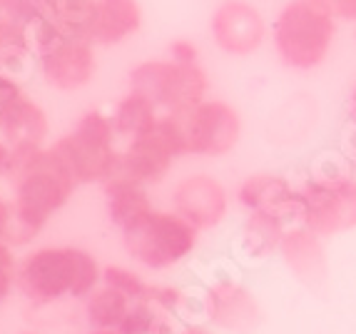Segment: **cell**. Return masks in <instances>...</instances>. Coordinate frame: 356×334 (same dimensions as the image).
<instances>
[{
    "label": "cell",
    "mask_w": 356,
    "mask_h": 334,
    "mask_svg": "<svg viewBox=\"0 0 356 334\" xmlns=\"http://www.w3.org/2000/svg\"><path fill=\"white\" fill-rule=\"evenodd\" d=\"M337 18L354 20L356 23V0H321Z\"/></svg>",
    "instance_id": "obj_31"
},
{
    "label": "cell",
    "mask_w": 356,
    "mask_h": 334,
    "mask_svg": "<svg viewBox=\"0 0 356 334\" xmlns=\"http://www.w3.org/2000/svg\"><path fill=\"white\" fill-rule=\"evenodd\" d=\"M282 255L284 262L289 264V269L299 280H304L307 285H316V282L327 280V260L316 234L312 230H294V232L284 234L282 242Z\"/></svg>",
    "instance_id": "obj_18"
},
{
    "label": "cell",
    "mask_w": 356,
    "mask_h": 334,
    "mask_svg": "<svg viewBox=\"0 0 356 334\" xmlns=\"http://www.w3.org/2000/svg\"><path fill=\"white\" fill-rule=\"evenodd\" d=\"M349 113H351V120L356 122V88L354 93H351V100H349Z\"/></svg>",
    "instance_id": "obj_34"
},
{
    "label": "cell",
    "mask_w": 356,
    "mask_h": 334,
    "mask_svg": "<svg viewBox=\"0 0 356 334\" xmlns=\"http://www.w3.org/2000/svg\"><path fill=\"white\" fill-rule=\"evenodd\" d=\"M33 50L30 33L13 20L8 13V0H0V70L10 67Z\"/></svg>",
    "instance_id": "obj_24"
},
{
    "label": "cell",
    "mask_w": 356,
    "mask_h": 334,
    "mask_svg": "<svg viewBox=\"0 0 356 334\" xmlns=\"http://www.w3.org/2000/svg\"><path fill=\"white\" fill-rule=\"evenodd\" d=\"M35 53L42 80L63 93H75L85 88L88 83H92L97 72L95 42L88 38L67 35L58 30L38 42Z\"/></svg>",
    "instance_id": "obj_8"
},
{
    "label": "cell",
    "mask_w": 356,
    "mask_h": 334,
    "mask_svg": "<svg viewBox=\"0 0 356 334\" xmlns=\"http://www.w3.org/2000/svg\"><path fill=\"white\" fill-rule=\"evenodd\" d=\"M8 180L13 182L10 202L15 212L13 247L25 245L35 237L50 217L65 207L75 187L80 185L55 148H13V170Z\"/></svg>",
    "instance_id": "obj_1"
},
{
    "label": "cell",
    "mask_w": 356,
    "mask_h": 334,
    "mask_svg": "<svg viewBox=\"0 0 356 334\" xmlns=\"http://www.w3.org/2000/svg\"><path fill=\"white\" fill-rule=\"evenodd\" d=\"M145 187L147 185L120 173L107 180L105 207H107V217H110V222L115 227L125 230L127 225H132V222L140 220V217L147 215L149 209H152V202H149V195Z\"/></svg>",
    "instance_id": "obj_17"
},
{
    "label": "cell",
    "mask_w": 356,
    "mask_h": 334,
    "mask_svg": "<svg viewBox=\"0 0 356 334\" xmlns=\"http://www.w3.org/2000/svg\"><path fill=\"white\" fill-rule=\"evenodd\" d=\"M15 285H18V262L13 255V245L0 239V305L10 297Z\"/></svg>",
    "instance_id": "obj_27"
},
{
    "label": "cell",
    "mask_w": 356,
    "mask_h": 334,
    "mask_svg": "<svg viewBox=\"0 0 356 334\" xmlns=\"http://www.w3.org/2000/svg\"><path fill=\"white\" fill-rule=\"evenodd\" d=\"M130 90L140 93L165 115H182L207 100L209 80L200 63L145 60L130 70Z\"/></svg>",
    "instance_id": "obj_4"
},
{
    "label": "cell",
    "mask_w": 356,
    "mask_h": 334,
    "mask_svg": "<svg viewBox=\"0 0 356 334\" xmlns=\"http://www.w3.org/2000/svg\"><path fill=\"white\" fill-rule=\"evenodd\" d=\"M284 242V220L261 212H250V220L244 222L242 245L244 252L254 260L269 257L277 247Z\"/></svg>",
    "instance_id": "obj_21"
},
{
    "label": "cell",
    "mask_w": 356,
    "mask_h": 334,
    "mask_svg": "<svg viewBox=\"0 0 356 334\" xmlns=\"http://www.w3.org/2000/svg\"><path fill=\"white\" fill-rule=\"evenodd\" d=\"M170 58L177 60V63H197L200 60V48L187 38H179V40L170 42Z\"/></svg>",
    "instance_id": "obj_28"
},
{
    "label": "cell",
    "mask_w": 356,
    "mask_h": 334,
    "mask_svg": "<svg viewBox=\"0 0 356 334\" xmlns=\"http://www.w3.org/2000/svg\"><path fill=\"white\" fill-rule=\"evenodd\" d=\"M334 18L321 0H289L272 25L274 50L282 63L294 70L321 65L337 35Z\"/></svg>",
    "instance_id": "obj_3"
},
{
    "label": "cell",
    "mask_w": 356,
    "mask_h": 334,
    "mask_svg": "<svg viewBox=\"0 0 356 334\" xmlns=\"http://www.w3.org/2000/svg\"><path fill=\"white\" fill-rule=\"evenodd\" d=\"M182 334H212L209 329H204V327H200V324H192V327H187Z\"/></svg>",
    "instance_id": "obj_33"
},
{
    "label": "cell",
    "mask_w": 356,
    "mask_h": 334,
    "mask_svg": "<svg viewBox=\"0 0 356 334\" xmlns=\"http://www.w3.org/2000/svg\"><path fill=\"white\" fill-rule=\"evenodd\" d=\"M132 299L115 289L110 285H100L92 294H88L85 302V319L95 332H118L127 310H130Z\"/></svg>",
    "instance_id": "obj_19"
},
{
    "label": "cell",
    "mask_w": 356,
    "mask_h": 334,
    "mask_svg": "<svg viewBox=\"0 0 356 334\" xmlns=\"http://www.w3.org/2000/svg\"><path fill=\"white\" fill-rule=\"evenodd\" d=\"M8 13L13 15V20L18 25H23L33 38V48L42 38L58 33L50 15L48 0H8Z\"/></svg>",
    "instance_id": "obj_23"
},
{
    "label": "cell",
    "mask_w": 356,
    "mask_h": 334,
    "mask_svg": "<svg viewBox=\"0 0 356 334\" xmlns=\"http://www.w3.org/2000/svg\"><path fill=\"white\" fill-rule=\"evenodd\" d=\"M50 125L45 110L30 97L20 95L8 108L0 110V138L15 150L42 148L48 138Z\"/></svg>",
    "instance_id": "obj_15"
},
{
    "label": "cell",
    "mask_w": 356,
    "mask_h": 334,
    "mask_svg": "<svg viewBox=\"0 0 356 334\" xmlns=\"http://www.w3.org/2000/svg\"><path fill=\"white\" fill-rule=\"evenodd\" d=\"M102 285V267L80 247H40L18 264L20 292L50 305L63 297L83 299Z\"/></svg>",
    "instance_id": "obj_2"
},
{
    "label": "cell",
    "mask_w": 356,
    "mask_h": 334,
    "mask_svg": "<svg viewBox=\"0 0 356 334\" xmlns=\"http://www.w3.org/2000/svg\"><path fill=\"white\" fill-rule=\"evenodd\" d=\"M349 148H351V155L356 157V130H354V135H351V140H349Z\"/></svg>",
    "instance_id": "obj_35"
},
{
    "label": "cell",
    "mask_w": 356,
    "mask_h": 334,
    "mask_svg": "<svg viewBox=\"0 0 356 334\" xmlns=\"http://www.w3.org/2000/svg\"><path fill=\"white\" fill-rule=\"evenodd\" d=\"M122 232L127 255L147 269H167L190 257L197 247V230L177 212L149 209Z\"/></svg>",
    "instance_id": "obj_5"
},
{
    "label": "cell",
    "mask_w": 356,
    "mask_h": 334,
    "mask_svg": "<svg viewBox=\"0 0 356 334\" xmlns=\"http://www.w3.org/2000/svg\"><path fill=\"white\" fill-rule=\"evenodd\" d=\"M118 334H165L160 307L152 302H132Z\"/></svg>",
    "instance_id": "obj_25"
},
{
    "label": "cell",
    "mask_w": 356,
    "mask_h": 334,
    "mask_svg": "<svg viewBox=\"0 0 356 334\" xmlns=\"http://www.w3.org/2000/svg\"><path fill=\"white\" fill-rule=\"evenodd\" d=\"M50 15L60 33L77 38H88L95 23L97 0H48Z\"/></svg>",
    "instance_id": "obj_22"
},
{
    "label": "cell",
    "mask_w": 356,
    "mask_h": 334,
    "mask_svg": "<svg viewBox=\"0 0 356 334\" xmlns=\"http://www.w3.org/2000/svg\"><path fill=\"white\" fill-rule=\"evenodd\" d=\"M102 285H110L115 289L125 294L132 302H149V289L152 285L145 282L140 275H135L132 269L120 267V264H110V267L102 269Z\"/></svg>",
    "instance_id": "obj_26"
},
{
    "label": "cell",
    "mask_w": 356,
    "mask_h": 334,
    "mask_svg": "<svg viewBox=\"0 0 356 334\" xmlns=\"http://www.w3.org/2000/svg\"><path fill=\"white\" fill-rule=\"evenodd\" d=\"M175 212L182 215L197 230H209L220 225L227 215L225 187L209 175H192L175 187Z\"/></svg>",
    "instance_id": "obj_12"
},
{
    "label": "cell",
    "mask_w": 356,
    "mask_h": 334,
    "mask_svg": "<svg viewBox=\"0 0 356 334\" xmlns=\"http://www.w3.org/2000/svg\"><path fill=\"white\" fill-rule=\"evenodd\" d=\"M209 30H212L217 48L225 50L227 55H237V58L257 53L267 38V23L261 18V13L242 0L222 3L214 10Z\"/></svg>",
    "instance_id": "obj_11"
},
{
    "label": "cell",
    "mask_w": 356,
    "mask_h": 334,
    "mask_svg": "<svg viewBox=\"0 0 356 334\" xmlns=\"http://www.w3.org/2000/svg\"><path fill=\"white\" fill-rule=\"evenodd\" d=\"M242 207L250 212H261V215H272L280 220H299L302 222L304 202L302 190L286 182L280 175H254V177L244 180L237 192Z\"/></svg>",
    "instance_id": "obj_13"
},
{
    "label": "cell",
    "mask_w": 356,
    "mask_h": 334,
    "mask_svg": "<svg viewBox=\"0 0 356 334\" xmlns=\"http://www.w3.org/2000/svg\"><path fill=\"white\" fill-rule=\"evenodd\" d=\"M182 122L187 155L220 157L227 155L242 135V122L234 108L220 100H202L187 113L177 115Z\"/></svg>",
    "instance_id": "obj_10"
},
{
    "label": "cell",
    "mask_w": 356,
    "mask_h": 334,
    "mask_svg": "<svg viewBox=\"0 0 356 334\" xmlns=\"http://www.w3.org/2000/svg\"><path fill=\"white\" fill-rule=\"evenodd\" d=\"M13 227H15V212H13L10 200H3L0 197V239H6L10 245L13 239Z\"/></svg>",
    "instance_id": "obj_30"
},
{
    "label": "cell",
    "mask_w": 356,
    "mask_h": 334,
    "mask_svg": "<svg viewBox=\"0 0 356 334\" xmlns=\"http://www.w3.org/2000/svg\"><path fill=\"white\" fill-rule=\"evenodd\" d=\"M95 334H118V332H95Z\"/></svg>",
    "instance_id": "obj_36"
},
{
    "label": "cell",
    "mask_w": 356,
    "mask_h": 334,
    "mask_svg": "<svg viewBox=\"0 0 356 334\" xmlns=\"http://www.w3.org/2000/svg\"><path fill=\"white\" fill-rule=\"evenodd\" d=\"M182 155H187L182 122L177 115H160L147 132L130 138L127 148L120 152L118 173L143 185H157Z\"/></svg>",
    "instance_id": "obj_7"
},
{
    "label": "cell",
    "mask_w": 356,
    "mask_h": 334,
    "mask_svg": "<svg viewBox=\"0 0 356 334\" xmlns=\"http://www.w3.org/2000/svg\"><path fill=\"white\" fill-rule=\"evenodd\" d=\"M23 95V90H20V85L15 83V80L8 75V72L0 70V110L8 108L13 100H18V97Z\"/></svg>",
    "instance_id": "obj_29"
},
{
    "label": "cell",
    "mask_w": 356,
    "mask_h": 334,
    "mask_svg": "<svg viewBox=\"0 0 356 334\" xmlns=\"http://www.w3.org/2000/svg\"><path fill=\"white\" fill-rule=\"evenodd\" d=\"M157 120H160V110L154 108V102H149L140 93H132V90L115 105V113H113L115 132L125 135V138L143 135Z\"/></svg>",
    "instance_id": "obj_20"
},
{
    "label": "cell",
    "mask_w": 356,
    "mask_h": 334,
    "mask_svg": "<svg viewBox=\"0 0 356 334\" xmlns=\"http://www.w3.org/2000/svg\"><path fill=\"white\" fill-rule=\"evenodd\" d=\"M207 315L214 324L247 334L259 322L257 302L237 282H217L207 292Z\"/></svg>",
    "instance_id": "obj_14"
},
{
    "label": "cell",
    "mask_w": 356,
    "mask_h": 334,
    "mask_svg": "<svg viewBox=\"0 0 356 334\" xmlns=\"http://www.w3.org/2000/svg\"><path fill=\"white\" fill-rule=\"evenodd\" d=\"M302 222L314 234H337L356 227V182L344 175H324L302 187Z\"/></svg>",
    "instance_id": "obj_9"
},
{
    "label": "cell",
    "mask_w": 356,
    "mask_h": 334,
    "mask_svg": "<svg viewBox=\"0 0 356 334\" xmlns=\"http://www.w3.org/2000/svg\"><path fill=\"white\" fill-rule=\"evenodd\" d=\"M143 25V8L137 0H97L90 40L95 45H120Z\"/></svg>",
    "instance_id": "obj_16"
},
{
    "label": "cell",
    "mask_w": 356,
    "mask_h": 334,
    "mask_svg": "<svg viewBox=\"0 0 356 334\" xmlns=\"http://www.w3.org/2000/svg\"><path fill=\"white\" fill-rule=\"evenodd\" d=\"M10 170H13V148L6 140H0V180L10 177Z\"/></svg>",
    "instance_id": "obj_32"
},
{
    "label": "cell",
    "mask_w": 356,
    "mask_h": 334,
    "mask_svg": "<svg viewBox=\"0 0 356 334\" xmlns=\"http://www.w3.org/2000/svg\"><path fill=\"white\" fill-rule=\"evenodd\" d=\"M115 135L118 132H115L113 118H107L97 110H90L53 148L72 170L77 182H83V185L107 182L120 170V152L115 148Z\"/></svg>",
    "instance_id": "obj_6"
}]
</instances>
